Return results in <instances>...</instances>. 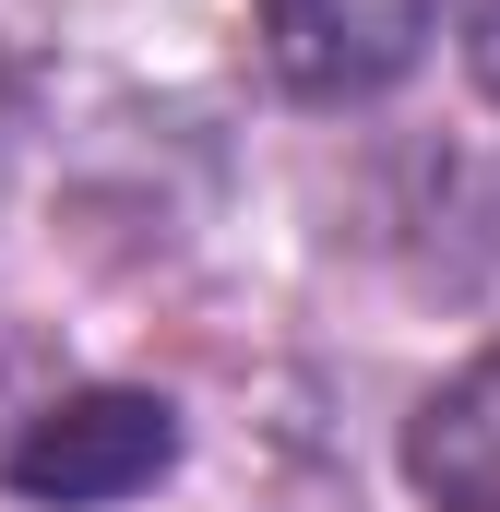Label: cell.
I'll list each match as a JSON object with an SVG mask.
<instances>
[{
    "label": "cell",
    "instance_id": "6da1fadb",
    "mask_svg": "<svg viewBox=\"0 0 500 512\" xmlns=\"http://www.w3.org/2000/svg\"><path fill=\"white\" fill-rule=\"evenodd\" d=\"M179 465V417L155 405V393H60L24 441H12V489L24 501H131V489H155Z\"/></svg>",
    "mask_w": 500,
    "mask_h": 512
},
{
    "label": "cell",
    "instance_id": "7a4b0ae2",
    "mask_svg": "<svg viewBox=\"0 0 500 512\" xmlns=\"http://www.w3.org/2000/svg\"><path fill=\"white\" fill-rule=\"evenodd\" d=\"M250 12H262V60L298 96H381L441 24V0H250Z\"/></svg>",
    "mask_w": 500,
    "mask_h": 512
},
{
    "label": "cell",
    "instance_id": "3957f363",
    "mask_svg": "<svg viewBox=\"0 0 500 512\" xmlns=\"http://www.w3.org/2000/svg\"><path fill=\"white\" fill-rule=\"evenodd\" d=\"M405 477L429 512H500V346L405 417Z\"/></svg>",
    "mask_w": 500,
    "mask_h": 512
},
{
    "label": "cell",
    "instance_id": "277c9868",
    "mask_svg": "<svg viewBox=\"0 0 500 512\" xmlns=\"http://www.w3.org/2000/svg\"><path fill=\"white\" fill-rule=\"evenodd\" d=\"M465 60H477V84H489V108H500V0L477 12V36H465Z\"/></svg>",
    "mask_w": 500,
    "mask_h": 512
}]
</instances>
